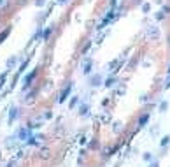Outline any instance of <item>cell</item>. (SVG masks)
<instances>
[{"label":"cell","instance_id":"obj_1","mask_svg":"<svg viewBox=\"0 0 170 167\" xmlns=\"http://www.w3.org/2000/svg\"><path fill=\"white\" fill-rule=\"evenodd\" d=\"M146 37L149 40H158L160 39V28L158 27H147L146 28Z\"/></svg>","mask_w":170,"mask_h":167},{"label":"cell","instance_id":"obj_2","mask_svg":"<svg viewBox=\"0 0 170 167\" xmlns=\"http://www.w3.org/2000/svg\"><path fill=\"white\" fill-rule=\"evenodd\" d=\"M42 123H44V118H40V116L32 118L28 123V129H39V127H42Z\"/></svg>","mask_w":170,"mask_h":167},{"label":"cell","instance_id":"obj_3","mask_svg":"<svg viewBox=\"0 0 170 167\" xmlns=\"http://www.w3.org/2000/svg\"><path fill=\"white\" fill-rule=\"evenodd\" d=\"M39 158L49 160V158H51V150H49V148H40V150H39Z\"/></svg>","mask_w":170,"mask_h":167},{"label":"cell","instance_id":"obj_4","mask_svg":"<svg viewBox=\"0 0 170 167\" xmlns=\"http://www.w3.org/2000/svg\"><path fill=\"white\" fill-rule=\"evenodd\" d=\"M70 92H72V85H69V86H65V88H63V92L60 93V99H58V102H63V100H65L69 95H70Z\"/></svg>","mask_w":170,"mask_h":167},{"label":"cell","instance_id":"obj_5","mask_svg":"<svg viewBox=\"0 0 170 167\" xmlns=\"http://www.w3.org/2000/svg\"><path fill=\"white\" fill-rule=\"evenodd\" d=\"M82 72L84 74H90L91 72V60H84V64H82Z\"/></svg>","mask_w":170,"mask_h":167},{"label":"cell","instance_id":"obj_6","mask_svg":"<svg viewBox=\"0 0 170 167\" xmlns=\"http://www.w3.org/2000/svg\"><path fill=\"white\" fill-rule=\"evenodd\" d=\"M88 111H90V106H88V104H81L79 114H81V116H88Z\"/></svg>","mask_w":170,"mask_h":167},{"label":"cell","instance_id":"obj_7","mask_svg":"<svg viewBox=\"0 0 170 167\" xmlns=\"http://www.w3.org/2000/svg\"><path fill=\"white\" fill-rule=\"evenodd\" d=\"M123 130V123L121 121H114V125H112V132L114 134H119Z\"/></svg>","mask_w":170,"mask_h":167},{"label":"cell","instance_id":"obj_8","mask_svg":"<svg viewBox=\"0 0 170 167\" xmlns=\"http://www.w3.org/2000/svg\"><path fill=\"white\" fill-rule=\"evenodd\" d=\"M16 118H18V109L16 107H11V111H9V123H12Z\"/></svg>","mask_w":170,"mask_h":167},{"label":"cell","instance_id":"obj_9","mask_svg":"<svg viewBox=\"0 0 170 167\" xmlns=\"http://www.w3.org/2000/svg\"><path fill=\"white\" fill-rule=\"evenodd\" d=\"M90 83H91V86H98L100 83H102V77H100V76H93V77L90 79Z\"/></svg>","mask_w":170,"mask_h":167},{"label":"cell","instance_id":"obj_10","mask_svg":"<svg viewBox=\"0 0 170 167\" xmlns=\"http://www.w3.org/2000/svg\"><path fill=\"white\" fill-rule=\"evenodd\" d=\"M100 123H111V114H107V113H103L102 116H100Z\"/></svg>","mask_w":170,"mask_h":167},{"label":"cell","instance_id":"obj_11","mask_svg":"<svg viewBox=\"0 0 170 167\" xmlns=\"http://www.w3.org/2000/svg\"><path fill=\"white\" fill-rule=\"evenodd\" d=\"M33 77H35V72H32V74H30V76H28V77L25 79V90H27V88L30 86V83L33 81Z\"/></svg>","mask_w":170,"mask_h":167},{"label":"cell","instance_id":"obj_12","mask_svg":"<svg viewBox=\"0 0 170 167\" xmlns=\"http://www.w3.org/2000/svg\"><path fill=\"white\" fill-rule=\"evenodd\" d=\"M114 93H116V97H123V95L126 93V88H124V86H119V88H118Z\"/></svg>","mask_w":170,"mask_h":167},{"label":"cell","instance_id":"obj_13","mask_svg":"<svg viewBox=\"0 0 170 167\" xmlns=\"http://www.w3.org/2000/svg\"><path fill=\"white\" fill-rule=\"evenodd\" d=\"M7 35H9V28H7V30H4L2 34H0V44H2V42H4V40L7 39Z\"/></svg>","mask_w":170,"mask_h":167},{"label":"cell","instance_id":"obj_14","mask_svg":"<svg viewBox=\"0 0 170 167\" xmlns=\"http://www.w3.org/2000/svg\"><path fill=\"white\" fill-rule=\"evenodd\" d=\"M14 64H16V56H11V58L7 60V69H11V67H14Z\"/></svg>","mask_w":170,"mask_h":167},{"label":"cell","instance_id":"obj_15","mask_svg":"<svg viewBox=\"0 0 170 167\" xmlns=\"http://www.w3.org/2000/svg\"><path fill=\"white\" fill-rule=\"evenodd\" d=\"M114 83H116V79H114V77H109L107 81H105V86L111 88V86H114Z\"/></svg>","mask_w":170,"mask_h":167},{"label":"cell","instance_id":"obj_16","mask_svg":"<svg viewBox=\"0 0 170 167\" xmlns=\"http://www.w3.org/2000/svg\"><path fill=\"white\" fill-rule=\"evenodd\" d=\"M33 97H35V92H32V93L28 95V99H25V104H32V102H33Z\"/></svg>","mask_w":170,"mask_h":167},{"label":"cell","instance_id":"obj_17","mask_svg":"<svg viewBox=\"0 0 170 167\" xmlns=\"http://www.w3.org/2000/svg\"><path fill=\"white\" fill-rule=\"evenodd\" d=\"M109 153H112V148H111V146H105V148H103V155L107 157Z\"/></svg>","mask_w":170,"mask_h":167},{"label":"cell","instance_id":"obj_18","mask_svg":"<svg viewBox=\"0 0 170 167\" xmlns=\"http://www.w3.org/2000/svg\"><path fill=\"white\" fill-rule=\"evenodd\" d=\"M147 118H149V116H147V114H144V116L140 118V121H139V125H140V127H142V125H146V121H147Z\"/></svg>","mask_w":170,"mask_h":167},{"label":"cell","instance_id":"obj_19","mask_svg":"<svg viewBox=\"0 0 170 167\" xmlns=\"http://www.w3.org/2000/svg\"><path fill=\"white\" fill-rule=\"evenodd\" d=\"M53 28H54V27H49V28H48V30L44 32V39H48V37L51 35V32H53Z\"/></svg>","mask_w":170,"mask_h":167},{"label":"cell","instance_id":"obj_20","mask_svg":"<svg viewBox=\"0 0 170 167\" xmlns=\"http://www.w3.org/2000/svg\"><path fill=\"white\" fill-rule=\"evenodd\" d=\"M167 144H170V137H168V136L161 139V146H167Z\"/></svg>","mask_w":170,"mask_h":167},{"label":"cell","instance_id":"obj_21","mask_svg":"<svg viewBox=\"0 0 170 167\" xmlns=\"http://www.w3.org/2000/svg\"><path fill=\"white\" fill-rule=\"evenodd\" d=\"M23 157H25V153H23V151H18V153H16V157H14V162H16V160H19V158H23Z\"/></svg>","mask_w":170,"mask_h":167},{"label":"cell","instance_id":"obj_22","mask_svg":"<svg viewBox=\"0 0 170 167\" xmlns=\"http://www.w3.org/2000/svg\"><path fill=\"white\" fill-rule=\"evenodd\" d=\"M77 102H79V97H72V100H70V107H74Z\"/></svg>","mask_w":170,"mask_h":167},{"label":"cell","instance_id":"obj_23","mask_svg":"<svg viewBox=\"0 0 170 167\" xmlns=\"http://www.w3.org/2000/svg\"><path fill=\"white\" fill-rule=\"evenodd\" d=\"M51 118H53V113L51 111H46L44 113V120H51Z\"/></svg>","mask_w":170,"mask_h":167},{"label":"cell","instance_id":"obj_24","mask_svg":"<svg viewBox=\"0 0 170 167\" xmlns=\"http://www.w3.org/2000/svg\"><path fill=\"white\" fill-rule=\"evenodd\" d=\"M44 4H46V0H35V5H37V7H42Z\"/></svg>","mask_w":170,"mask_h":167},{"label":"cell","instance_id":"obj_25","mask_svg":"<svg viewBox=\"0 0 170 167\" xmlns=\"http://www.w3.org/2000/svg\"><path fill=\"white\" fill-rule=\"evenodd\" d=\"M149 9H151L149 4H144V5H142V11H144V12H149Z\"/></svg>","mask_w":170,"mask_h":167},{"label":"cell","instance_id":"obj_26","mask_svg":"<svg viewBox=\"0 0 170 167\" xmlns=\"http://www.w3.org/2000/svg\"><path fill=\"white\" fill-rule=\"evenodd\" d=\"M28 134H30V132H28L27 129H23V130H21V132H19V136H21V137H27Z\"/></svg>","mask_w":170,"mask_h":167},{"label":"cell","instance_id":"obj_27","mask_svg":"<svg viewBox=\"0 0 170 167\" xmlns=\"http://www.w3.org/2000/svg\"><path fill=\"white\" fill-rule=\"evenodd\" d=\"M167 107H168V104H167V102H161V106H160V111H165Z\"/></svg>","mask_w":170,"mask_h":167},{"label":"cell","instance_id":"obj_28","mask_svg":"<svg viewBox=\"0 0 170 167\" xmlns=\"http://www.w3.org/2000/svg\"><path fill=\"white\" fill-rule=\"evenodd\" d=\"M91 46V42H86V44H84V48H82V53H86L88 51V48Z\"/></svg>","mask_w":170,"mask_h":167},{"label":"cell","instance_id":"obj_29","mask_svg":"<svg viewBox=\"0 0 170 167\" xmlns=\"http://www.w3.org/2000/svg\"><path fill=\"white\" fill-rule=\"evenodd\" d=\"M153 157H151V153H144V160H147V162H149Z\"/></svg>","mask_w":170,"mask_h":167},{"label":"cell","instance_id":"obj_30","mask_svg":"<svg viewBox=\"0 0 170 167\" xmlns=\"http://www.w3.org/2000/svg\"><path fill=\"white\" fill-rule=\"evenodd\" d=\"M163 18H165V12H158L156 14V19H163Z\"/></svg>","mask_w":170,"mask_h":167},{"label":"cell","instance_id":"obj_31","mask_svg":"<svg viewBox=\"0 0 170 167\" xmlns=\"http://www.w3.org/2000/svg\"><path fill=\"white\" fill-rule=\"evenodd\" d=\"M158 130H160V129H158V127H154V129H151V134H153V136H156V134H158Z\"/></svg>","mask_w":170,"mask_h":167},{"label":"cell","instance_id":"obj_32","mask_svg":"<svg viewBox=\"0 0 170 167\" xmlns=\"http://www.w3.org/2000/svg\"><path fill=\"white\" fill-rule=\"evenodd\" d=\"M165 88H170V77H168V81L165 83Z\"/></svg>","mask_w":170,"mask_h":167},{"label":"cell","instance_id":"obj_33","mask_svg":"<svg viewBox=\"0 0 170 167\" xmlns=\"http://www.w3.org/2000/svg\"><path fill=\"white\" fill-rule=\"evenodd\" d=\"M149 167H158V162H153V164H151Z\"/></svg>","mask_w":170,"mask_h":167},{"label":"cell","instance_id":"obj_34","mask_svg":"<svg viewBox=\"0 0 170 167\" xmlns=\"http://www.w3.org/2000/svg\"><path fill=\"white\" fill-rule=\"evenodd\" d=\"M25 2H27V0H19V5H25Z\"/></svg>","mask_w":170,"mask_h":167},{"label":"cell","instance_id":"obj_35","mask_svg":"<svg viewBox=\"0 0 170 167\" xmlns=\"http://www.w3.org/2000/svg\"><path fill=\"white\" fill-rule=\"evenodd\" d=\"M4 4H5V0H0V7H2Z\"/></svg>","mask_w":170,"mask_h":167},{"label":"cell","instance_id":"obj_36","mask_svg":"<svg viewBox=\"0 0 170 167\" xmlns=\"http://www.w3.org/2000/svg\"><path fill=\"white\" fill-rule=\"evenodd\" d=\"M58 2H60V4H63V2H65V0H58Z\"/></svg>","mask_w":170,"mask_h":167},{"label":"cell","instance_id":"obj_37","mask_svg":"<svg viewBox=\"0 0 170 167\" xmlns=\"http://www.w3.org/2000/svg\"><path fill=\"white\" fill-rule=\"evenodd\" d=\"M167 72H168V74H170V67H168V70H167Z\"/></svg>","mask_w":170,"mask_h":167},{"label":"cell","instance_id":"obj_38","mask_svg":"<svg viewBox=\"0 0 170 167\" xmlns=\"http://www.w3.org/2000/svg\"><path fill=\"white\" fill-rule=\"evenodd\" d=\"M0 88H2V83H0Z\"/></svg>","mask_w":170,"mask_h":167},{"label":"cell","instance_id":"obj_39","mask_svg":"<svg viewBox=\"0 0 170 167\" xmlns=\"http://www.w3.org/2000/svg\"><path fill=\"white\" fill-rule=\"evenodd\" d=\"M0 158H2V153H0Z\"/></svg>","mask_w":170,"mask_h":167},{"label":"cell","instance_id":"obj_40","mask_svg":"<svg viewBox=\"0 0 170 167\" xmlns=\"http://www.w3.org/2000/svg\"><path fill=\"white\" fill-rule=\"evenodd\" d=\"M168 46H170V42H168Z\"/></svg>","mask_w":170,"mask_h":167},{"label":"cell","instance_id":"obj_41","mask_svg":"<svg viewBox=\"0 0 170 167\" xmlns=\"http://www.w3.org/2000/svg\"><path fill=\"white\" fill-rule=\"evenodd\" d=\"M86 2H88V0H86Z\"/></svg>","mask_w":170,"mask_h":167}]
</instances>
